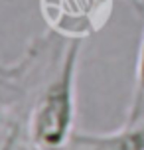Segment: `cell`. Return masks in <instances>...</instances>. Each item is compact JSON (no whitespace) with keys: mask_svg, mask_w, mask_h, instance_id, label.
Listing matches in <instances>:
<instances>
[{"mask_svg":"<svg viewBox=\"0 0 144 150\" xmlns=\"http://www.w3.org/2000/svg\"><path fill=\"white\" fill-rule=\"evenodd\" d=\"M65 150H144V120L109 134H73Z\"/></svg>","mask_w":144,"mask_h":150,"instance_id":"277c9868","label":"cell"},{"mask_svg":"<svg viewBox=\"0 0 144 150\" xmlns=\"http://www.w3.org/2000/svg\"><path fill=\"white\" fill-rule=\"evenodd\" d=\"M132 4H134V8H136L138 16L142 18V22H144V0H132Z\"/></svg>","mask_w":144,"mask_h":150,"instance_id":"8992f818","label":"cell"},{"mask_svg":"<svg viewBox=\"0 0 144 150\" xmlns=\"http://www.w3.org/2000/svg\"><path fill=\"white\" fill-rule=\"evenodd\" d=\"M49 30L67 40H83L111 20L113 0H40Z\"/></svg>","mask_w":144,"mask_h":150,"instance_id":"3957f363","label":"cell"},{"mask_svg":"<svg viewBox=\"0 0 144 150\" xmlns=\"http://www.w3.org/2000/svg\"><path fill=\"white\" fill-rule=\"evenodd\" d=\"M142 120H144V28H142V38H140V47H138L134 89H132V99H130L124 125H136Z\"/></svg>","mask_w":144,"mask_h":150,"instance_id":"5b68a950","label":"cell"},{"mask_svg":"<svg viewBox=\"0 0 144 150\" xmlns=\"http://www.w3.org/2000/svg\"><path fill=\"white\" fill-rule=\"evenodd\" d=\"M130 2H132V0H130Z\"/></svg>","mask_w":144,"mask_h":150,"instance_id":"ba28073f","label":"cell"},{"mask_svg":"<svg viewBox=\"0 0 144 150\" xmlns=\"http://www.w3.org/2000/svg\"><path fill=\"white\" fill-rule=\"evenodd\" d=\"M83 40H69L59 63L34 97L28 119V142L34 150H65L75 134L77 67Z\"/></svg>","mask_w":144,"mask_h":150,"instance_id":"6da1fadb","label":"cell"},{"mask_svg":"<svg viewBox=\"0 0 144 150\" xmlns=\"http://www.w3.org/2000/svg\"><path fill=\"white\" fill-rule=\"evenodd\" d=\"M12 150H30V148H28L24 142H20V140H18V142L14 144V148H12ZM32 150H34V148H32Z\"/></svg>","mask_w":144,"mask_h":150,"instance_id":"52a82bcc","label":"cell"},{"mask_svg":"<svg viewBox=\"0 0 144 150\" xmlns=\"http://www.w3.org/2000/svg\"><path fill=\"white\" fill-rule=\"evenodd\" d=\"M59 38L49 30L34 40L18 61L0 63V150H12L20 140V115L30 111L40 87L63 55L55 44Z\"/></svg>","mask_w":144,"mask_h":150,"instance_id":"7a4b0ae2","label":"cell"}]
</instances>
